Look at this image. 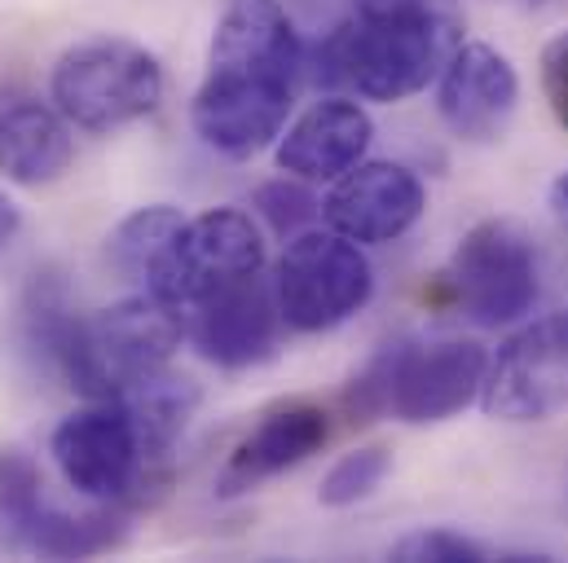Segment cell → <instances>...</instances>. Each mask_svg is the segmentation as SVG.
<instances>
[{"label":"cell","instance_id":"cell-2","mask_svg":"<svg viewBox=\"0 0 568 563\" xmlns=\"http://www.w3.org/2000/svg\"><path fill=\"white\" fill-rule=\"evenodd\" d=\"M463 44L454 0H362L317 49V80L366 102H406Z\"/></svg>","mask_w":568,"mask_h":563},{"label":"cell","instance_id":"cell-5","mask_svg":"<svg viewBox=\"0 0 568 563\" xmlns=\"http://www.w3.org/2000/svg\"><path fill=\"white\" fill-rule=\"evenodd\" d=\"M53 106L80 133H115L145 120L163 98V66L142 44L98 35L71 44L49 75Z\"/></svg>","mask_w":568,"mask_h":563},{"label":"cell","instance_id":"cell-21","mask_svg":"<svg viewBox=\"0 0 568 563\" xmlns=\"http://www.w3.org/2000/svg\"><path fill=\"white\" fill-rule=\"evenodd\" d=\"M40 506H44V484H40L36 462L18 449H4L0 453V520H4V529L18 538Z\"/></svg>","mask_w":568,"mask_h":563},{"label":"cell","instance_id":"cell-25","mask_svg":"<svg viewBox=\"0 0 568 563\" xmlns=\"http://www.w3.org/2000/svg\"><path fill=\"white\" fill-rule=\"evenodd\" d=\"M18 225H22V212H18V203L0 190V252L13 243V234H18Z\"/></svg>","mask_w":568,"mask_h":563},{"label":"cell","instance_id":"cell-19","mask_svg":"<svg viewBox=\"0 0 568 563\" xmlns=\"http://www.w3.org/2000/svg\"><path fill=\"white\" fill-rule=\"evenodd\" d=\"M181 212L176 207H142V212H133V216H124L115 229H111V238H106V260L124 274V278H142L154 269V260L163 256V247L172 243V234L181 229Z\"/></svg>","mask_w":568,"mask_h":563},{"label":"cell","instance_id":"cell-16","mask_svg":"<svg viewBox=\"0 0 568 563\" xmlns=\"http://www.w3.org/2000/svg\"><path fill=\"white\" fill-rule=\"evenodd\" d=\"M75 158L71 124L58 106L27 93L0 98V172L13 185H49Z\"/></svg>","mask_w":568,"mask_h":563},{"label":"cell","instance_id":"cell-8","mask_svg":"<svg viewBox=\"0 0 568 563\" xmlns=\"http://www.w3.org/2000/svg\"><path fill=\"white\" fill-rule=\"evenodd\" d=\"M449 290L458 308L485 326H511L520 321L538 299V252L534 238L516 221H480L463 234L454 260H449Z\"/></svg>","mask_w":568,"mask_h":563},{"label":"cell","instance_id":"cell-14","mask_svg":"<svg viewBox=\"0 0 568 563\" xmlns=\"http://www.w3.org/2000/svg\"><path fill=\"white\" fill-rule=\"evenodd\" d=\"M331 436L326 410L313 401H286L278 410H270L256 422L230 453V462L216 475V493L221 498H243L252 489H261L265 480L283 475L291 467H300L304 458H313Z\"/></svg>","mask_w":568,"mask_h":563},{"label":"cell","instance_id":"cell-22","mask_svg":"<svg viewBox=\"0 0 568 563\" xmlns=\"http://www.w3.org/2000/svg\"><path fill=\"white\" fill-rule=\"evenodd\" d=\"M252 207H256V216L274 229V234H283V238H295V234H304L317 216H322V203L300 185V176L295 181H270V185H261L256 190V198H252Z\"/></svg>","mask_w":568,"mask_h":563},{"label":"cell","instance_id":"cell-6","mask_svg":"<svg viewBox=\"0 0 568 563\" xmlns=\"http://www.w3.org/2000/svg\"><path fill=\"white\" fill-rule=\"evenodd\" d=\"M265 269V238L239 207H216L194 221H181L154 269L145 274L150 295L172 308H199L216 290Z\"/></svg>","mask_w":568,"mask_h":563},{"label":"cell","instance_id":"cell-10","mask_svg":"<svg viewBox=\"0 0 568 563\" xmlns=\"http://www.w3.org/2000/svg\"><path fill=\"white\" fill-rule=\"evenodd\" d=\"M49 453L75 493L102 498V502H120L138 484L145 462L133 419L115 397L58 422Z\"/></svg>","mask_w":568,"mask_h":563},{"label":"cell","instance_id":"cell-20","mask_svg":"<svg viewBox=\"0 0 568 563\" xmlns=\"http://www.w3.org/2000/svg\"><path fill=\"white\" fill-rule=\"evenodd\" d=\"M388 471H393V453H388L384 444L353 449V453H344V458L322 475L317 498H322V506H353V502L371 498V493L384 484Z\"/></svg>","mask_w":568,"mask_h":563},{"label":"cell","instance_id":"cell-26","mask_svg":"<svg viewBox=\"0 0 568 563\" xmlns=\"http://www.w3.org/2000/svg\"><path fill=\"white\" fill-rule=\"evenodd\" d=\"M556 198H560V207L568 212V172L560 176V185H556Z\"/></svg>","mask_w":568,"mask_h":563},{"label":"cell","instance_id":"cell-1","mask_svg":"<svg viewBox=\"0 0 568 563\" xmlns=\"http://www.w3.org/2000/svg\"><path fill=\"white\" fill-rule=\"evenodd\" d=\"M300 75V35L278 0H230L190 120L203 145L252 158L283 137Z\"/></svg>","mask_w":568,"mask_h":563},{"label":"cell","instance_id":"cell-24","mask_svg":"<svg viewBox=\"0 0 568 563\" xmlns=\"http://www.w3.org/2000/svg\"><path fill=\"white\" fill-rule=\"evenodd\" d=\"M542 93H547L556 120L568 129V31L542 49Z\"/></svg>","mask_w":568,"mask_h":563},{"label":"cell","instance_id":"cell-4","mask_svg":"<svg viewBox=\"0 0 568 563\" xmlns=\"http://www.w3.org/2000/svg\"><path fill=\"white\" fill-rule=\"evenodd\" d=\"M489 357L471 339H436V344H388L366 361V370L344 392V406L357 422L379 414L424 427L445 422L471 401H480Z\"/></svg>","mask_w":568,"mask_h":563},{"label":"cell","instance_id":"cell-17","mask_svg":"<svg viewBox=\"0 0 568 563\" xmlns=\"http://www.w3.org/2000/svg\"><path fill=\"white\" fill-rule=\"evenodd\" d=\"M115 401L133 419V431L142 440V458L154 462V458H163L181 440V431L194 419V410H199V383L185 379V375L159 370V375L138 379L133 388H124Z\"/></svg>","mask_w":568,"mask_h":563},{"label":"cell","instance_id":"cell-3","mask_svg":"<svg viewBox=\"0 0 568 563\" xmlns=\"http://www.w3.org/2000/svg\"><path fill=\"white\" fill-rule=\"evenodd\" d=\"M181 339V308L163 304L150 290L120 299L93 317H75L49 295H40V304L31 308V344L89 401H111L145 375L168 370Z\"/></svg>","mask_w":568,"mask_h":563},{"label":"cell","instance_id":"cell-13","mask_svg":"<svg viewBox=\"0 0 568 563\" xmlns=\"http://www.w3.org/2000/svg\"><path fill=\"white\" fill-rule=\"evenodd\" d=\"M516 102H520L516 66L489 44H458V53L440 71V93H436L449 133L476 145L498 141L516 115Z\"/></svg>","mask_w":568,"mask_h":563},{"label":"cell","instance_id":"cell-7","mask_svg":"<svg viewBox=\"0 0 568 563\" xmlns=\"http://www.w3.org/2000/svg\"><path fill=\"white\" fill-rule=\"evenodd\" d=\"M274 295H278V313L291 330H304V335L331 330L371 304L375 269L353 238H344L335 229L331 234L304 229L286 243Z\"/></svg>","mask_w":568,"mask_h":563},{"label":"cell","instance_id":"cell-15","mask_svg":"<svg viewBox=\"0 0 568 563\" xmlns=\"http://www.w3.org/2000/svg\"><path fill=\"white\" fill-rule=\"evenodd\" d=\"M371 137L375 124L357 102L326 98L278 137V167L300 181H339L348 167L362 163Z\"/></svg>","mask_w":568,"mask_h":563},{"label":"cell","instance_id":"cell-18","mask_svg":"<svg viewBox=\"0 0 568 563\" xmlns=\"http://www.w3.org/2000/svg\"><path fill=\"white\" fill-rule=\"evenodd\" d=\"M13 542H22L27 551L49 555V560H89V555H102V551L124 542V520L111 511L67 515V511L44 502Z\"/></svg>","mask_w":568,"mask_h":563},{"label":"cell","instance_id":"cell-9","mask_svg":"<svg viewBox=\"0 0 568 563\" xmlns=\"http://www.w3.org/2000/svg\"><path fill=\"white\" fill-rule=\"evenodd\" d=\"M480 410L503 422H542L568 410V313L516 330L485 370Z\"/></svg>","mask_w":568,"mask_h":563},{"label":"cell","instance_id":"cell-23","mask_svg":"<svg viewBox=\"0 0 568 563\" xmlns=\"http://www.w3.org/2000/svg\"><path fill=\"white\" fill-rule=\"evenodd\" d=\"M393 560L402 563H485L494 560L480 542L463 538V533H449V529H424V533H410L393 546Z\"/></svg>","mask_w":568,"mask_h":563},{"label":"cell","instance_id":"cell-11","mask_svg":"<svg viewBox=\"0 0 568 563\" xmlns=\"http://www.w3.org/2000/svg\"><path fill=\"white\" fill-rule=\"evenodd\" d=\"M424 207V181L406 163L371 158L335 181V190L322 203V216L335 234L353 243H393L419 225Z\"/></svg>","mask_w":568,"mask_h":563},{"label":"cell","instance_id":"cell-12","mask_svg":"<svg viewBox=\"0 0 568 563\" xmlns=\"http://www.w3.org/2000/svg\"><path fill=\"white\" fill-rule=\"evenodd\" d=\"M278 326H283V313H278L274 286L261 282V274H252L199 304L190 339L212 366L247 370V366H261L274 357Z\"/></svg>","mask_w":568,"mask_h":563}]
</instances>
